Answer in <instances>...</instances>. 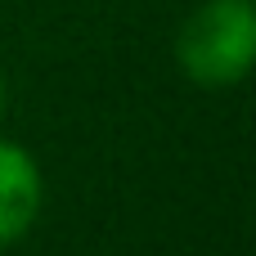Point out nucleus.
<instances>
[{
  "mask_svg": "<svg viewBox=\"0 0 256 256\" xmlns=\"http://www.w3.org/2000/svg\"><path fill=\"white\" fill-rule=\"evenodd\" d=\"M180 68L198 86H234L256 58V14L252 0H207L180 32Z\"/></svg>",
  "mask_w": 256,
  "mask_h": 256,
  "instance_id": "obj_1",
  "label": "nucleus"
},
{
  "mask_svg": "<svg viewBox=\"0 0 256 256\" xmlns=\"http://www.w3.org/2000/svg\"><path fill=\"white\" fill-rule=\"evenodd\" d=\"M40 212V171L22 144L0 140V248L22 238Z\"/></svg>",
  "mask_w": 256,
  "mask_h": 256,
  "instance_id": "obj_2",
  "label": "nucleus"
},
{
  "mask_svg": "<svg viewBox=\"0 0 256 256\" xmlns=\"http://www.w3.org/2000/svg\"><path fill=\"white\" fill-rule=\"evenodd\" d=\"M0 108H4V72H0Z\"/></svg>",
  "mask_w": 256,
  "mask_h": 256,
  "instance_id": "obj_3",
  "label": "nucleus"
}]
</instances>
